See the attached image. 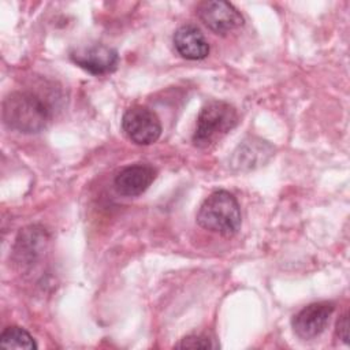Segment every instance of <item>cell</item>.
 I'll return each mask as SVG.
<instances>
[{
  "mask_svg": "<svg viewBox=\"0 0 350 350\" xmlns=\"http://www.w3.org/2000/svg\"><path fill=\"white\" fill-rule=\"evenodd\" d=\"M237 123L238 113L231 104L220 100L209 101L197 116L193 144L201 149L209 148L230 133Z\"/></svg>",
  "mask_w": 350,
  "mask_h": 350,
  "instance_id": "cell-3",
  "label": "cell"
},
{
  "mask_svg": "<svg viewBox=\"0 0 350 350\" xmlns=\"http://www.w3.org/2000/svg\"><path fill=\"white\" fill-rule=\"evenodd\" d=\"M200 21L213 33L226 36L243 25L242 14L230 3L220 0L202 1L197 5Z\"/></svg>",
  "mask_w": 350,
  "mask_h": 350,
  "instance_id": "cell-5",
  "label": "cell"
},
{
  "mask_svg": "<svg viewBox=\"0 0 350 350\" xmlns=\"http://www.w3.org/2000/svg\"><path fill=\"white\" fill-rule=\"evenodd\" d=\"M335 310V305L328 301L313 302L302 308L291 321L293 329L301 339H313L323 334Z\"/></svg>",
  "mask_w": 350,
  "mask_h": 350,
  "instance_id": "cell-6",
  "label": "cell"
},
{
  "mask_svg": "<svg viewBox=\"0 0 350 350\" xmlns=\"http://www.w3.org/2000/svg\"><path fill=\"white\" fill-rule=\"evenodd\" d=\"M157 171L149 164H133L122 168L113 185L119 194L126 197H135L142 194L156 179Z\"/></svg>",
  "mask_w": 350,
  "mask_h": 350,
  "instance_id": "cell-8",
  "label": "cell"
},
{
  "mask_svg": "<svg viewBox=\"0 0 350 350\" xmlns=\"http://www.w3.org/2000/svg\"><path fill=\"white\" fill-rule=\"evenodd\" d=\"M126 137L137 145H150L161 135V123L156 112L144 105L130 107L122 118Z\"/></svg>",
  "mask_w": 350,
  "mask_h": 350,
  "instance_id": "cell-4",
  "label": "cell"
},
{
  "mask_svg": "<svg viewBox=\"0 0 350 350\" xmlns=\"http://www.w3.org/2000/svg\"><path fill=\"white\" fill-rule=\"evenodd\" d=\"M0 346L4 349L16 350H36L37 343L33 336L22 327L11 325L3 329L0 335Z\"/></svg>",
  "mask_w": 350,
  "mask_h": 350,
  "instance_id": "cell-12",
  "label": "cell"
},
{
  "mask_svg": "<svg viewBox=\"0 0 350 350\" xmlns=\"http://www.w3.org/2000/svg\"><path fill=\"white\" fill-rule=\"evenodd\" d=\"M197 223L200 227L223 237L235 235L241 228L242 216L234 194L227 190L211 193L200 205Z\"/></svg>",
  "mask_w": 350,
  "mask_h": 350,
  "instance_id": "cell-2",
  "label": "cell"
},
{
  "mask_svg": "<svg viewBox=\"0 0 350 350\" xmlns=\"http://www.w3.org/2000/svg\"><path fill=\"white\" fill-rule=\"evenodd\" d=\"M273 154V146L261 138H247L234 150L231 165L237 171H249L264 165Z\"/></svg>",
  "mask_w": 350,
  "mask_h": 350,
  "instance_id": "cell-9",
  "label": "cell"
},
{
  "mask_svg": "<svg viewBox=\"0 0 350 350\" xmlns=\"http://www.w3.org/2000/svg\"><path fill=\"white\" fill-rule=\"evenodd\" d=\"M178 349H212L216 347V345L209 339V336L202 335V334H193L187 335L180 342L175 345Z\"/></svg>",
  "mask_w": 350,
  "mask_h": 350,
  "instance_id": "cell-13",
  "label": "cell"
},
{
  "mask_svg": "<svg viewBox=\"0 0 350 350\" xmlns=\"http://www.w3.org/2000/svg\"><path fill=\"white\" fill-rule=\"evenodd\" d=\"M4 124L23 134H36L52 120V108L40 94L30 90L11 92L1 105Z\"/></svg>",
  "mask_w": 350,
  "mask_h": 350,
  "instance_id": "cell-1",
  "label": "cell"
},
{
  "mask_svg": "<svg viewBox=\"0 0 350 350\" xmlns=\"http://www.w3.org/2000/svg\"><path fill=\"white\" fill-rule=\"evenodd\" d=\"M175 51L187 60H201L209 55V44L204 33L194 25H183L172 37Z\"/></svg>",
  "mask_w": 350,
  "mask_h": 350,
  "instance_id": "cell-10",
  "label": "cell"
},
{
  "mask_svg": "<svg viewBox=\"0 0 350 350\" xmlns=\"http://www.w3.org/2000/svg\"><path fill=\"white\" fill-rule=\"evenodd\" d=\"M70 57L78 67L93 75L111 74L119 64V55L116 49L104 44L78 48L70 53Z\"/></svg>",
  "mask_w": 350,
  "mask_h": 350,
  "instance_id": "cell-7",
  "label": "cell"
},
{
  "mask_svg": "<svg viewBox=\"0 0 350 350\" xmlns=\"http://www.w3.org/2000/svg\"><path fill=\"white\" fill-rule=\"evenodd\" d=\"M42 241H45V231L41 227L37 226H31L25 228L23 231H21L19 237L16 238V243H15V256L18 258V262L22 264L25 260H34L38 253L40 249L42 247Z\"/></svg>",
  "mask_w": 350,
  "mask_h": 350,
  "instance_id": "cell-11",
  "label": "cell"
},
{
  "mask_svg": "<svg viewBox=\"0 0 350 350\" xmlns=\"http://www.w3.org/2000/svg\"><path fill=\"white\" fill-rule=\"evenodd\" d=\"M336 335L345 343H349V314L345 312L336 321Z\"/></svg>",
  "mask_w": 350,
  "mask_h": 350,
  "instance_id": "cell-14",
  "label": "cell"
}]
</instances>
